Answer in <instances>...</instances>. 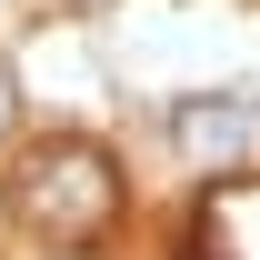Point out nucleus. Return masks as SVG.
<instances>
[{
	"mask_svg": "<svg viewBox=\"0 0 260 260\" xmlns=\"http://www.w3.org/2000/svg\"><path fill=\"white\" fill-rule=\"evenodd\" d=\"M10 200H20V220H30L50 250H90L100 230L120 220V180H110V160H100L90 140H40Z\"/></svg>",
	"mask_w": 260,
	"mask_h": 260,
	"instance_id": "1",
	"label": "nucleus"
},
{
	"mask_svg": "<svg viewBox=\"0 0 260 260\" xmlns=\"http://www.w3.org/2000/svg\"><path fill=\"white\" fill-rule=\"evenodd\" d=\"M180 150H190L200 170H250V160H260V100H250V90L190 100V110H180Z\"/></svg>",
	"mask_w": 260,
	"mask_h": 260,
	"instance_id": "2",
	"label": "nucleus"
},
{
	"mask_svg": "<svg viewBox=\"0 0 260 260\" xmlns=\"http://www.w3.org/2000/svg\"><path fill=\"white\" fill-rule=\"evenodd\" d=\"M0 130H10V60H0Z\"/></svg>",
	"mask_w": 260,
	"mask_h": 260,
	"instance_id": "3",
	"label": "nucleus"
}]
</instances>
